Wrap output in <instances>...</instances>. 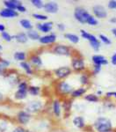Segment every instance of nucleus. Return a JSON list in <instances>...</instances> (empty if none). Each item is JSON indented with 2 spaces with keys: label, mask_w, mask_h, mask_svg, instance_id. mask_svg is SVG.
Masks as SVG:
<instances>
[{
  "label": "nucleus",
  "mask_w": 116,
  "mask_h": 132,
  "mask_svg": "<svg viewBox=\"0 0 116 132\" xmlns=\"http://www.w3.org/2000/svg\"><path fill=\"white\" fill-rule=\"evenodd\" d=\"M93 128L97 132H109L113 130V123L110 119L100 116L95 121Z\"/></svg>",
  "instance_id": "nucleus-1"
},
{
  "label": "nucleus",
  "mask_w": 116,
  "mask_h": 132,
  "mask_svg": "<svg viewBox=\"0 0 116 132\" xmlns=\"http://www.w3.org/2000/svg\"><path fill=\"white\" fill-rule=\"evenodd\" d=\"M91 16V14L89 13L86 9H84V7H77L74 11V17L78 22L82 23V24H84V23L87 22L88 18Z\"/></svg>",
  "instance_id": "nucleus-2"
},
{
  "label": "nucleus",
  "mask_w": 116,
  "mask_h": 132,
  "mask_svg": "<svg viewBox=\"0 0 116 132\" xmlns=\"http://www.w3.org/2000/svg\"><path fill=\"white\" fill-rule=\"evenodd\" d=\"M71 66L76 71H83L85 70V63L82 57H74L71 62Z\"/></svg>",
  "instance_id": "nucleus-3"
},
{
  "label": "nucleus",
  "mask_w": 116,
  "mask_h": 132,
  "mask_svg": "<svg viewBox=\"0 0 116 132\" xmlns=\"http://www.w3.org/2000/svg\"><path fill=\"white\" fill-rule=\"evenodd\" d=\"M92 12L94 16L98 19H105L107 17V12L106 9L103 5H96L92 7Z\"/></svg>",
  "instance_id": "nucleus-4"
},
{
  "label": "nucleus",
  "mask_w": 116,
  "mask_h": 132,
  "mask_svg": "<svg viewBox=\"0 0 116 132\" xmlns=\"http://www.w3.org/2000/svg\"><path fill=\"white\" fill-rule=\"evenodd\" d=\"M57 89L59 91V93L63 95H68V94H71V93L73 92V88L69 83L65 82V81H62L58 84Z\"/></svg>",
  "instance_id": "nucleus-5"
},
{
  "label": "nucleus",
  "mask_w": 116,
  "mask_h": 132,
  "mask_svg": "<svg viewBox=\"0 0 116 132\" xmlns=\"http://www.w3.org/2000/svg\"><path fill=\"white\" fill-rule=\"evenodd\" d=\"M71 74V69L69 67H67V66H63V67H60L58 69H56L55 71V75L56 76L57 78H65L67 77H69Z\"/></svg>",
  "instance_id": "nucleus-6"
},
{
  "label": "nucleus",
  "mask_w": 116,
  "mask_h": 132,
  "mask_svg": "<svg viewBox=\"0 0 116 132\" xmlns=\"http://www.w3.org/2000/svg\"><path fill=\"white\" fill-rule=\"evenodd\" d=\"M54 53L59 56H70V48L66 45H56L54 48Z\"/></svg>",
  "instance_id": "nucleus-7"
},
{
  "label": "nucleus",
  "mask_w": 116,
  "mask_h": 132,
  "mask_svg": "<svg viewBox=\"0 0 116 132\" xmlns=\"http://www.w3.org/2000/svg\"><path fill=\"white\" fill-rule=\"evenodd\" d=\"M92 60L94 65L103 66L106 65L108 63V60L104 56H102V55H93L92 56Z\"/></svg>",
  "instance_id": "nucleus-8"
},
{
  "label": "nucleus",
  "mask_w": 116,
  "mask_h": 132,
  "mask_svg": "<svg viewBox=\"0 0 116 132\" xmlns=\"http://www.w3.org/2000/svg\"><path fill=\"white\" fill-rule=\"evenodd\" d=\"M44 10H45L46 12H48V13H56L59 10V6L58 4L56 3V2H48L44 5Z\"/></svg>",
  "instance_id": "nucleus-9"
},
{
  "label": "nucleus",
  "mask_w": 116,
  "mask_h": 132,
  "mask_svg": "<svg viewBox=\"0 0 116 132\" xmlns=\"http://www.w3.org/2000/svg\"><path fill=\"white\" fill-rule=\"evenodd\" d=\"M56 40V35H54V34H51V35H45V36H42V37L40 38V42L41 44H51L54 43Z\"/></svg>",
  "instance_id": "nucleus-10"
},
{
  "label": "nucleus",
  "mask_w": 116,
  "mask_h": 132,
  "mask_svg": "<svg viewBox=\"0 0 116 132\" xmlns=\"http://www.w3.org/2000/svg\"><path fill=\"white\" fill-rule=\"evenodd\" d=\"M42 108V103L41 101H32L27 106V109L30 112H37Z\"/></svg>",
  "instance_id": "nucleus-11"
},
{
  "label": "nucleus",
  "mask_w": 116,
  "mask_h": 132,
  "mask_svg": "<svg viewBox=\"0 0 116 132\" xmlns=\"http://www.w3.org/2000/svg\"><path fill=\"white\" fill-rule=\"evenodd\" d=\"M5 5L6 6V9H10V10H17L18 6L21 5V2L18 1V0H10V1H5L4 2Z\"/></svg>",
  "instance_id": "nucleus-12"
},
{
  "label": "nucleus",
  "mask_w": 116,
  "mask_h": 132,
  "mask_svg": "<svg viewBox=\"0 0 116 132\" xmlns=\"http://www.w3.org/2000/svg\"><path fill=\"white\" fill-rule=\"evenodd\" d=\"M18 120L22 124H26L30 120V114L25 111H20L18 114Z\"/></svg>",
  "instance_id": "nucleus-13"
},
{
  "label": "nucleus",
  "mask_w": 116,
  "mask_h": 132,
  "mask_svg": "<svg viewBox=\"0 0 116 132\" xmlns=\"http://www.w3.org/2000/svg\"><path fill=\"white\" fill-rule=\"evenodd\" d=\"M53 112H54V114L56 117L61 116L62 106H61V103L59 100H56V101H54V102H53Z\"/></svg>",
  "instance_id": "nucleus-14"
},
{
  "label": "nucleus",
  "mask_w": 116,
  "mask_h": 132,
  "mask_svg": "<svg viewBox=\"0 0 116 132\" xmlns=\"http://www.w3.org/2000/svg\"><path fill=\"white\" fill-rule=\"evenodd\" d=\"M72 122L77 129H84V128L85 127V122H84V119L83 116L74 117Z\"/></svg>",
  "instance_id": "nucleus-15"
},
{
  "label": "nucleus",
  "mask_w": 116,
  "mask_h": 132,
  "mask_svg": "<svg viewBox=\"0 0 116 132\" xmlns=\"http://www.w3.org/2000/svg\"><path fill=\"white\" fill-rule=\"evenodd\" d=\"M0 16L3 17V18H13V17L18 16V13L16 12V11L5 9L0 12Z\"/></svg>",
  "instance_id": "nucleus-16"
},
{
  "label": "nucleus",
  "mask_w": 116,
  "mask_h": 132,
  "mask_svg": "<svg viewBox=\"0 0 116 132\" xmlns=\"http://www.w3.org/2000/svg\"><path fill=\"white\" fill-rule=\"evenodd\" d=\"M53 23L52 22H46L43 23V24H37V28L39 29L40 31L43 32V33H48L51 30L52 28Z\"/></svg>",
  "instance_id": "nucleus-17"
},
{
  "label": "nucleus",
  "mask_w": 116,
  "mask_h": 132,
  "mask_svg": "<svg viewBox=\"0 0 116 132\" xmlns=\"http://www.w3.org/2000/svg\"><path fill=\"white\" fill-rule=\"evenodd\" d=\"M86 91H87V89H86L85 87L81 86V87H79V88L76 89V90H73L70 95L72 98H79V97L83 96L84 93H86Z\"/></svg>",
  "instance_id": "nucleus-18"
},
{
  "label": "nucleus",
  "mask_w": 116,
  "mask_h": 132,
  "mask_svg": "<svg viewBox=\"0 0 116 132\" xmlns=\"http://www.w3.org/2000/svg\"><path fill=\"white\" fill-rule=\"evenodd\" d=\"M80 33H81V36H82V37H83L84 39L89 41V42H94V41H97V40H99L95 35H92V34H90V33H88V32H86L85 30H83V29H81V30H80Z\"/></svg>",
  "instance_id": "nucleus-19"
},
{
  "label": "nucleus",
  "mask_w": 116,
  "mask_h": 132,
  "mask_svg": "<svg viewBox=\"0 0 116 132\" xmlns=\"http://www.w3.org/2000/svg\"><path fill=\"white\" fill-rule=\"evenodd\" d=\"M84 100L87 101L88 102L96 103V102L100 101V97L97 94H94V93H88V94L84 95Z\"/></svg>",
  "instance_id": "nucleus-20"
},
{
  "label": "nucleus",
  "mask_w": 116,
  "mask_h": 132,
  "mask_svg": "<svg viewBox=\"0 0 116 132\" xmlns=\"http://www.w3.org/2000/svg\"><path fill=\"white\" fill-rule=\"evenodd\" d=\"M64 37L66 38L68 41H69L71 43L77 44L79 42V37L77 35H74V34H65Z\"/></svg>",
  "instance_id": "nucleus-21"
},
{
  "label": "nucleus",
  "mask_w": 116,
  "mask_h": 132,
  "mask_svg": "<svg viewBox=\"0 0 116 132\" xmlns=\"http://www.w3.org/2000/svg\"><path fill=\"white\" fill-rule=\"evenodd\" d=\"M14 38L16 39V41L20 43H25L27 42V35L24 33H20L18 35H16L14 36Z\"/></svg>",
  "instance_id": "nucleus-22"
},
{
  "label": "nucleus",
  "mask_w": 116,
  "mask_h": 132,
  "mask_svg": "<svg viewBox=\"0 0 116 132\" xmlns=\"http://www.w3.org/2000/svg\"><path fill=\"white\" fill-rule=\"evenodd\" d=\"M27 37H29L31 40H33V41H35V40H40V38H41L39 34H38V32L34 30H29L27 32Z\"/></svg>",
  "instance_id": "nucleus-23"
},
{
  "label": "nucleus",
  "mask_w": 116,
  "mask_h": 132,
  "mask_svg": "<svg viewBox=\"0 0 116 132\" xmlns=\"http://www.w3.org/2000/svg\"><path fill=\"white\" fill-rule=\"evenodd\" d=\"M26 90H20L19 89L15 93V98L17 100H24L26 97Z\"/></svg>",
  "instance_id": "nucleus-24"
},
{
  "label": "nucleus",
  "mask_w": 116,
  "mask_h": 132,
  "mask_svg": "<svg viewBox=\"0 0 116 132\" xmlns=\"http://www.w3.org/2000/svg\"><path fill=\"white\" fill-rule=\"evenodd\" d=\"M80 83H81L83 86H87L90 83V78L87 74L83 73L81 76H80Z\"/></svg>",
  "instance_id": "nucleus-25"
},
{
  "label": "nucleus",
  "mask_w": 116,
  "mask_h": 132,
  "mask_svg": "<svg viewBox=\"0 0 116 132\" xmlns=\"http://www.w3.org/2000/svg\"><path fill=\"white\" fill-rule=\"evenodd\" d=\"M20 25L26 29L32 30V28H33V25H32V23L28 20H21L20 21Z\"/></svg>",
  "instance_id": "nucleus-26"
},
{
  "label": "nucleus",
  "mask_w": 116,
  "mask_h": 132,
  "mask_svg": "<svg viewBox=\"0 0 116 132\" xmlns=\"http://www.w3.org/2000/svg\"><path fill=\"white\" fill-rule=\"evenodd\" d=\"M99 40L101 42H103L104 44H105V45H111L112 44V41L110 39H109L108 37H107L106 35H99Z\"/></svg>",
  "instance_id": "nucleus-27"
},
{
  "label": "nucleus",
  "mask_w": 116,
  "mask_h": 132,
  "mask_svg": "<svg viewBox=\"0 0 116 132\" xmlns=\"http://www.w3.org/2000/svg\"><path fill=\"white\" fill-rule=\"evenodd\" d=\"M20 65L25 70V71H26V73L28 74V75H32V73H33V71H32L30 65H29V63H26V62H20Z\"/></svg>",
  "instance_id": "nucleus-28"
},
{
  "label": "nucleus",
  "mask_w": 116,
  "mask_h": 132,
  "mask_svg": "<svg viewBox=\"0 0 116 132\" xmlns=\"http://www.w3.org/2000/svg\"><path fill=\"white\" fill-rule=\"evenodd\" d=\"M90 45L92 47V48L94 51H99L100 50V47H101V43L100 40H97V41L94 42H90Z\"/></svg>",
  "instance_id": "nucleus-29"
},
{
  "label": "nucleus",
  "mask_w": 116,
  "mask_h": 132,
  "mask_svg": "<svg viewBox=\"0 0 116 132\" xmlns=\"http://www.w3.org/2000/svg\"><path fill=\"white\" fill-rule=\"evenodd\" d=\"M13 57L18 61L24 62V60L26 59V54H25L24 52H16V53H14Z\"/></svg>",
  "instance_id": "nucleus-30"
},
{
  "label": "nucleus",
  "mask_w": 116,
  "mask_h": 132,
  "mask_svg": "<svg viewBox=\"0 0 116 132\" xmlns=\"http://www.w3.org/2000/svg\"><path fill=\"white\" fill-rule=\"evenodd\" d=\"M31 62L36 66H41V64H42V61L41 60V58H40L38 56H32L31 57Z\"/></svg>",
  "instance_id": "nucleus-31"
},
{
  "label": "nucleus",
  "mask_w": 116,
  "mask_h": 132,
  "mask_svg": "<svg viewBox=\"0 0 116 132\" xmlns=\"http://www.w3.org/2000/svg\"><path fill=\"white\" fill-rule=\"evenodd\" d=\"M28 93H30L31 95L36 96V95L39 94V93H40V88L37 86H30L28 89Z\"/></svg>",
  "instance_id": "nucleus-32"
},
{
  "label": "nucleus",
  "mask_w": 116,
  "mask_h": 132,
  "mask_svg": "<svg viewBox=\"0 0 116 132\" xmlns=\"http://www.w3.org/2000/svg\"><path fill=\"white\" fill-rule=\"evenodd\" d=\"M86 23H87V24H89L90 26H97L99 24V21H98V20H97L96 17L91 15L89 18H88L87 22H86Z\"/></svg>",
  "instance_id": "nucleus-33"
},
{
  "label": "nucleus",
  "mask_w": 116,
  "mask_h": 132,
  "mask_svg": "<svg viewBox=\"0 0 116 132\" xmlns=\"http://www.w3.org/2000/svg\"><path fill=\"white\" fill-rule=\"evenodd\" d=\"M32 4L34 6H36L37 8H39V9L44 7V4L41 0H32Z\"/></svg>",
  "instance_id": "nucleus-34"
},
{
  "label": "nucleus",
  "mask_w": 116,
  "mask_h": 132,
  "mask_svg": "<svg viewBox=\"0 0 116 132\" xmlns=\"http://www.w3.org/2000/svg\"><path fill=\"white\" fill-rule=\"evenodd\" d=\"M104 107L105 108H107V109H112V108H113L115 107V105L112 101H106L104 102Z\"/></svg>",
  "instance_id": "nucleus-35"
},
{
  "label": "nucleus",
  "mask_w": 116,
  "mask_h": 132,
  "mask_svg": "<svg viewBox=\"0 0 116 132\" xmlns=\"http://www.w3.org/2000/svg\"><path fill=\"white\" fill-rule=\"evenodd\" d=\"M33 17L35 18L36 20H48V16L46 15H42V14H38V13H33Z\"/></svg>",
  "instance_id": "nucleus-36"
},
{
  "label": "nucleus",
  "mask_w": 116,
  "mask_h": 132,
  "mask_svg": "<svg viewBox=\"0 0 116 132\" xmlns=\"http://www.w3.org/2000/svg\"><path fill=\"white\" fill-rule=\"evenodd\" d=\"M107 6H108L109 9L116 10V0H110V1H108Z\"/></svg>",
  "instance_id": "nucleus-37"
},
{
  "label": "nucleus",
  "mask_w": 116,
  "mask_h": 132,
  "mask_svg": "<svg viewBox=\"0 0 116 132\" xmlns=\"http://www.w3.org/2000/svg\"><path fill=\"white\" fill-rule=\"evenodd\" d=\"M101 69H102V66L100 65H94L93 64V70H92V74L94 75H97L101 71Z\"/></svg>",
  "instance_id": "nucleus-38"
},
{
  "label": "nucleus",
  "mask_w": 116,
  "mask_h": 132,
  "mask_svg": "<svg viewBox=\"0 0 116 132\" xmlns=\"http://www.w3.org/2000/svg\"><path fill=\"white\" fill-rule=\"evenodd\" d=\"M1 34H2V37H3V39L5 40V41H6V42H11V41H12V37L8 33H6V32H3V33H1Z\"/></svg>",
  "instance_id": "nucleus-39"
},
{
  "label": "nucleus",
  "mask_w": 116,
  "mask_h": 132,
  "mask_svg": "<svg viewBox=\"0 0 116 132\" xmlns=\"http://www.w3.org/2000/svg\"><path fill=\"white\" fill-rule=\"evenodd\" d=\"M63 108H64V110L65 111H69V109H70L71 108V103L69 101H65L64 103H63Z\"/></svg>",
  "instance_id": "nucleus-40"
},
{
  "label": "nucleus",
  "mask_w": 116,
  "mask_h": 132,
  "mask_svg": "<svg viewBox=\"0 0 116 132\" xmlns=\"http://www.w3.org/2000/svg\"><path fill=\"white\" fill-rule=\"evenodd\" d=\"M105 98H115L116 99V92H108L105 93Z\"/></svg>",
  "instance_id": "nucleus-41"
},
{
  "label": "nucleus",
  "mask_w": 116,
  "mask_h": 132,
  "mask_svg": "<svg viewBox=\"0 0 116 132\" xmlns=\"http://www.w3.org/2000/svg\"><path fill=\"white\" fill-rule=\"evenodd\" d=\"M26 88H27L26 83L22 82V83H20V84L19 85V89H20V90H26Z\"/></svg>",
  "instance_id": "nucleus-42"
},
{
  "label": "nucleus",
  "mask_w": 116,
  "mask_h": 132,
  "mask_svg": "<svg viewBox=\"0 0 116 132\" xmlns=\"http://www.w3.org/2000/svg\"><path fill=\"white\" fill-rule=\"evenodd\" d=\"M0 63H1L2 65L5 66V67L6 68L7 66H9L10 62L9 61H6V60H5V59H0Z\"/></svg>",
  "instance_id": "nucleus-43"
},
{
  "label": "nucleus",
  "mask_w": 116,
  "mask_h": 132,
  "mask_svg": "<svg viewBox=\"0 0 116 132\" xmlns=\"http://www.w3.org/2000/svg\"><path fill=\"white\" fill-rule=\"evenodd\" d=\"M111 63L113 65H114V66L116 65V52L111 57Z\"/></svg>",
  "instance_id": "nucleus-44"
},
{
  "label": "nucleus",
  "mask_w": 116,
  "mask_h": 132,
  "mask_svg": "<svg viewBox=\"0 0 116 132\" xmlns=\"http://www.w3.org/2000/svg\"><path fill=\"white\" fill-rule=\"evenodd\" d=\"M17 10H18L19 12H26V7L21 5L17 7Z\"/></svg>",
  "instance_id": "nucleus-45"
},
{
  "label": "nucleus",
  "mask_w": 116,
  "mask_h": 132,
  "mask_svg": "<svg viewBox=\"0 0 116 132\" xmlns=\"http://www.w3.org/2000/svg\"><path fill=\"white\" fill-rule=\"evenodd\" d=\"M12 132H26V130L21 127H17L16 129H14L13 130H12Z\"/></svg>",
  "instance_id": "nucleus-46"
},
{
  "label": "nucleus",
  "mask_w": 116,
  "mask_h": 132,
  "mask_svg": "<svg viewBox=\"0 0 116 132\" xmlns=\"http://www.w3.org/2000/svg\"><path fill=\"white\" fill-rule=\"evenodd\" d=\"M57 28L59 29L60 31H64L65 30V26L60 23V24H57Z\"/></svg>",
  "instance_id": "nucleus-47"
},
{
  "label": "nucleus",
  "mask_w": 116,
  "mask_h": 132,
  "mask_svg": "<svg viewBox=\"0 0 116 132\" xmlns=\"http://www.w3.org/2000/svg\"><path fill=\"white\" fill-rule=\"evenodd\" d=\"M5 66H3L0 63V74H2L4 72V71H5Z\"/></svg>",
  "instance_id": "nucleus-48"
},
{
  "label": "nucleus",
  "mask_w": 116,
  "mask_h": 132,
  "mask_svg": "<svg viewBox=\"0 0 116 132\" xmlns=\"http://www.w3.org/2000/svg\"><path fill=\"white\" fill-rule=\"evenodd\" d=\"M110 22L113 23V24H116V17H112L110 19Z\"/></svg>",
  "instance_id": "nucleus-49"
},
{
  "label": "nucleus",
  "mask_w": 116,
  "mask_h": 132,
  "mask_svg": "<svg viewBox=\"0 0 116 132\" xmlns=\"http://www.w3.org/2000/svg\"><path fill=\"white\" fill-rule=\"evenodd\" d=\"M5 26H4L3 24H0V32L1 33H3V32H5Z\"/></svg>",
  "instance_id": "nucleus-50"
},
{
  "label": "nucleus",
  "mask_w": 116,
  "mask_h": 132,
  "mask_svg": "<svg viewBox=\"0 0 116 132\" xmlns=\"http://www.w3.org/2000/svg\"><path fill=\"white\" fill-rule=\"evenodd\" d=\"M102 94H103V92L102 91L99 90L98 92H97V95H98V96H101Z\"/></svg>",
  "instance_id": "nucleus-51"
},
{
  "label": "nucleus",
  "mask_w": 116,
  "mask_h": 132,
  "mask_svg": "<svg viewBox=\"0 0 116 132\" xmlns=\"http://www.w3.org/2000/svg\"><path fill=\"white\" fill-rule=\"evenodd\" d=\"M112 33H113V35L116 37V27H115V28H113V29H112Z\"/></svg>",
  "instance_id": "nucleus-52"
},
{
  "label": "nucleus",
  "mask_w": 116,
  "mask_h": 132,
  "mask_svg": "<svg viewBox=\"0 0 116 132\" xmlns=\"http://www.w3.org/2000/svg\"><path fill=\"white\" fill-rule=\"evenodd\" d=\"M2 100H3V94L0 93V101H2Z\"/></svg>",
  "instance_id": "nucleus-53"
},
{
  "label": "nucleus",
  "mask_w": 116,
  "mask_h": 132,
  "mask_svg": "<svg viewBox=\"0 0 116 132\" xmlns=\"http://www.w3.org/2000/svg\"><path fill=\"white\" fill-rule=\"evenodd\" d=\"M3 50V47H2L1 45H0V50Z\"/></svg>",
  "instance_id": "nucleus-54"
}]
</instances>
